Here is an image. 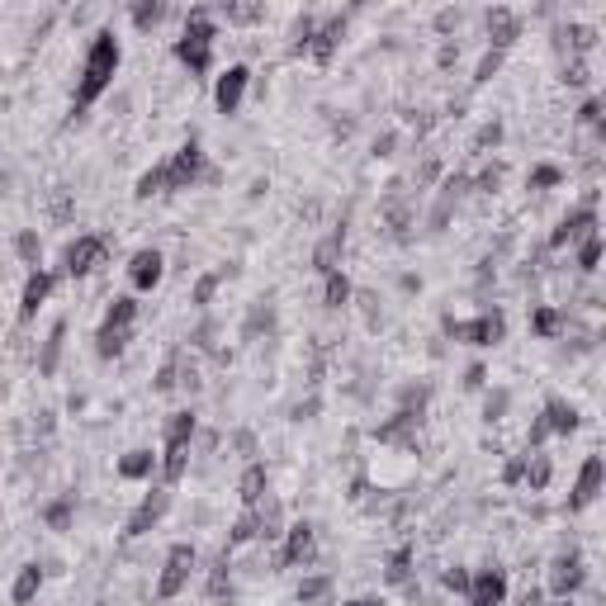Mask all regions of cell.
I'll return each instance as SVG.
<instances>
[{
    "instance_id": "obj_15",
    "label": "cell",
    "mask_w": 606,
    "mask_h": 606,
    "mask_svg": "<svg viewBox=\"0 0 606 606\" xmlns=\"http://www.w3.org/2000/svg\"><path fill=\"white\" fill-rule=\"evenodd\" d=\"M602 479H606L602 455H588V460H583V469H578V483H573V493H569V512H583V507H592V502H597V493H602Z\"/></svg>"
},
{
    "instance_id": "obj_27",
    "label": "cell",
    "mask_w": 606,
    "mask_h": 606,
    "mask_svg": "<svg viewBox=\"0 0 606 606\" xmlns=\"http://www.w3.org/2000/svg\"><path fill=\"white\" fill-rule=\"evenodd\" d=\"M322 294H327V308H346L351 303V280L341 270H327L322 275Z\"/></svg>"
},
{
    "instance_id": "obj_9",
    "label": "cell",
    "mask_w": 606,
    "mask_h": 606,
    "mask_svg": "<svg viewBox=\"0 0 606 606\" xmlns=\"http://www.w3.org/2000/svg\"><path fill=\"white\" fill-rule=\"evenodd\" d=\"M446 332L455 341H469V346H498L502 332H507V322H502V313H479L474 322L446 318Z\"/></svg>"
},
{
    "instance_id": "obj_36",
    "label": "cell",
    "mask_w": 606,
    "mask_h": 606,
    "mask_svg": "<svg viewBox=\"0 0 606 606\" xmlns=\"http://www.w3.org/2000/svg\"><path fill=\"white\" fill-rule=\"evenodd\" d=\"M327 592H332V578H308V583L299 588V602H303V606H308V602H322Z\"/></svg>"
},
{
    "instance_id": "obj_22",
    "label": "cell",
    "mask_w": 606,
    "mask_h": 606,
    "mask_svg": "<svg viewBox=\"0 0 606 606\" xmlns=\"http://www.w3.org/2000/svg\"><path fill=\"white\" fill-rule=\"evenodd\" d=\"M38 588H43V569H38V564H24V569L15 573V588H10V597H15V606H34Z\"/></svg>"
},
{
    "instance_id": "obj_41",
    "label": "cell",
    "mask_w": 606,
    "mask_h": 606,
    "mask_svg": "<svg viewBox=\"0 0 606 606\" xmlns=\"http://www.w3.org/2000/svg\"><path fill=\"white\" fill-rule=\"evenodd\" d=\"M578 119H583V124H592V128H597V124H602V100H588V105L578 109Z\"/></svg>"
},
{
    "instance_id": "obj_21",
    "label": "cell",
    "mask_w": 606,
    "mask_h": 606,
    "mask_svg": "<svg viewBox=\"0 0 606 606\" xmlns=\"http://www.w3.org/2000/svg\"><path fill=\"white\" fill-rule=\"evenodd\" d=\"M114 469H119V479H128V483L152 479V474H157V455H152V450H128Z\"/></svg>"
},
{
    "instance_id": "obj_6",
    "label": "cell",
    "mask_w": 606,
    "mask_h": 606,
    "mask_svg": "<svg viewBox=\"0 0 606 606\" xmlns=\"http://www.w3.org/2000/svg\"><path fill=\"white\" fill-rule=\"evenodd\" d=\"M195 564H199L195 545H171V550H166V564H161V578H157V597H161V602H171V597L185 592Z\"/></svg>"
},
{
    "instance_id": "obj_39",
    "label": "cell",
    "mask_w": 606,
    "mask_h": 606,
    "mask_svg": "<svg viewBox=\"0 0 606 606\" xmlns=\"http://www.w3.org/2000/svg\"><path fill=\"white\" fill-rule=\"evenodd\" d=\"M569 38H573V48H578V53H588L592 43H597V34H592V29H583V24H573Z\"/></svg>"
},
{
    "instance_id": "obj_31",
    "label": "cell",
    "mask_w": 606,
    "mask_h": 606,
    "mask_svg": "<svg viewBox=\"0 0 606 606\" xmlns=\"http://www.w3.org/2000/svg\"><path fill=\"white\" fill-rule=\"evenodd\" d=\"M161 190H166V171H161V166L143 171V176H138V185H133V195H138V199H152V195H161Z\"/></svg>"
},
{
    "instance_id": "obj_24",
    "label": "cell",
    "mask_w": 606,
    "mask_h": 606,
    "mask_svg": "<svg viewBox=\"0 0 606 606\" xmlns=\"http://www.w3.org/2000/svg\"><path fill=\"white\" fill-rule=\"evenodd\" d=\"M242 502L247 507H261V498H266V464H247V474H242Z\"/></svg>"
},
{
    "instance_id": "obj_29",
    "label": "cell",
    "mask_w": 606,
    "mask_h": 606,
    "mask_svg": "<svg viewBox=\"0 0 606 606\" xmlns=\"http://www.w3.org/2000/svg\"><path fill=\"white\" fill-rule=\"evenodd\" d=\"M72 512H76V493H62L57 502L43 507V521H48L53 531H67V526H72Z\"/></svg>"
},
{
    "instance_id": "obj_46",
    "label": "cell",
    "mask_w": 606,
    "mask_h": 606,
    "mask_svg": "<svg viewBox=\"0 0 606 606\" xmlns=\"http://www.w3.org/2000/svg\"><path fill=\"white\" fill-rule=\"evenodd\" d=\"M554 606H573V597H554Z\"/></svg>"
},
{
    "instance_id": "obj_4",
    "label": "cell",
    "mask_w": 606,
    "mask_h": 606,
    "mask_svg": "<svg viewBox=\"0 0 606 606\" xmlns=\"http://www.w3.org/2000/svg\"><path fill=\"white\" fill-rule=\"evenodd\" d=\"M133 322H138V299H133V294H119V299L109 303L100 332H95V356L100 360L124 356L128 341H133Z\"/></svg>"
},
{
    "instance_id": "obj_32",
    "label": "cell",
    "mask_w": 606,
    "mask_h": 606,
    "mask_svg": "<svg viewBox=\"0 0 606 606\" xmlns=\"http://www.w3.org/2000/svg\"><path fill=\"white\" fill-rule=\"evenodd\" d=\"M15 251H19V256H24V261H29V266L38 270V256H43V242H38V232H34V228H24V232H19V237H15Z\"/></svg>"
},
{
    "instance_id": "obj_40",
    "label": "cell",
    "mask_w": 606,
    "mask_h": 606,
    "mask_svg": "<svg viewBox=\"0 0 606 606\" xmlns=\"http://www.w3.org/2000/svg\"><path fill=\"white\" fill-rule=\"evenodd\" d=\"M450 592H469V573L464 569H446V578H441Z\"/></svg>"
},
{
    "instance_id": "obj_30",
    "label": "cell",
    "mask_w": 606,
    "mask_h": 606,
    "mask_svg": "<svg viewBox=\"0 0 606 606\" xmlns=\"http://www.w3.org/2000/svg\"><path fill=\"white\" fill-rule=\"evenodd\" d=\"M597 266H602V228L588 232V237L578 242V270H583V275H592Z\"/></svg>"
},
{
    "instance_id": "obj_26",
    "label": "cell",
    "mask_w": 606,
    "mask_h": 606,
    "mask_svg": "<svg viewBox=\"0 0 606 606\" xmlns=\"http://www.w3.org/2000/svg\"><path fill=\"white\" fill-rule=\"evenodd\" d=\"M62 341H67V322H57L53 332H48V341H43V356H38V370L43 375H53L57 360H62Z\"/></svg>"
},
{
    "instance_id": "obj_10",
    "label": "cell",
    "mask_w": 606,
    "mask_h": 606,
    "mask_svg": "<svg viewBox=\"0 0 606 606\" xmlns=\"http://www.w3.org/2000/svg\"><path fill=\"white\" fill-rule=\"evenodd\" d=\"M166 507H171V488L161 483V488H152V493H147V498L133 507V517L124 521V540H138V535H147L161 517H166Z\"/></svg>"
},
{
    "instance_id": "obj_1",
    "label": "cell",
    "mask_w": 606,
    "mask_h": 606,
    "mask_svg": "<svg viewBox=\"0 0 606 606\" xmlns=\"http://www.w3.org/2000/svg\"><path fill=\"white\" fill-rule=\"evenodd\" d=\"M119 62H124V48H119V38L114 29H100V34L90 38L86 57H81V76H76V95H72V119H81L109 86H114V76H119Z\"/></svg>"
},
{
    "instance_id": "obj_16",
    "label": "cell",
    "mask_w": 606,
    "mask_h": 606,
    "mask_svg": "<svg viewBox=\"0 0 606 606\" xmlns=\"http://www.w3.org/2000/svg\"><path fill=\"white\" fill-rule=\"evenodd\" d=\"M469 606H502L507 602V573L502 569H479L469 578Z\"/></svg>"
},
{
    "instance_id": "obj_42",
    "label": "cell",
    "mask_w": 606,
    "mask_h": 606,
    "mask_svg": "<svg viewBox=\"0 0 606 606\" xmlns=\"http://www.w3.org/2000/svg\"><path fill=\"white\" fill-rule=\"evenodd\" d=\"M502 479H507V483H521V479H526V455L507 464V469H502Z\"/></svg>"
},
{
    "instance_id": "obj_37",
    "label": "cell",
    "mask_w": 606,
    "mask_h": 606,
    "mask_svg": "<svg viewBox=\"0 0 606 606\" xmlns=\"http://www.w3.org/2000/svg\"><path fill=\"white\" fill-rule=\"evenodd\" d=\"M498 67H502V53H483V62H479V72H474V81H493L498 76Z\"/></svg>"
},
{
    "instance_id": "obj_3",
    "label": "cell",
    "mask_w": 606,
    "mask_h": 606,
    "mask_svg": "<svg viewBox=\"0 0 606 606\" xmlns=\"http://www.w3.org/2000/svg\"><path fill=\"white\" fill-rule=\"evenodd\" d=\"M190 446H195V412L180 408L166 417V450H161L157 460V474L166 488H176L180 474H185V464H190Z\"/></svg>"
},
{
    "instance_id": "obj_43",
    "label": "cell",
    "mask_w": 606,
    "mask_h": 606,
    "mask_svg": "<svg viewBox=\"0 0 606 606\" xmlns=\"http://www.w3.org/2000/svg\"><path fill=\"white\" fill-rule=\"evenodd\" d=\"M564 81H569V86H583V81H588V62H573L569 72H564Z\"/></svg>"
},
{
    "instance_id": "obj_2",
    "label": "cell",
    "mask_w": 606,
    "mask_h": 606,
    "mask_svg": "<svg viewBox=\"0 0 606 606\" xmlns=\"http://www.w3.org/2000/svg\"><path fill=\"white\" fill-rule=\"evenodd\" d=\"M214 38H218L214 10H190V19H185V29L176 38V57L190 67V76H204L214 67Z\"/></svg>"
},
{
    "instance_id": "obj_12",
    "label": "cell",
    "mask_w": 606,
    "mask_h": 606,
    "mask_svg": "<svg viewBox=\"0 0 606 606\" xmlns=\"http://www.w3.org/2000/svg\"><path fill=\"white\" fill-rule=\"evenodd\" d=\"M583 583H588V569H583V554H559V559H554L550 564V583H545V588H550V597H573V592L583 588Z\"/></svg>"
},
{
    "instance_id": "obj_34",
    "label": "cell",
    "mask_w": 606,
    "mask_h": 606,
    "mask_svg": "<svg viewBox=\"0 0 606 606\" xmlns=\"http://www.w3.org/2000/svg\"><path fill=\"white\" fill-rule=\"evenodd\" d=\"M161 19H166V5H133V24H138V29H152Z\"/></svg>"
},
{
    "instance_id": "obj_25",
    "label": "cell",
    "mask_w": 606,
    "mask_h": 606,
    "mask_svg": "<svg viewBox=\"0 0 606 606\" xmlns=\"http://www.w3.org/2000/svg\"><path fill=\"white\" fill-rule=\"evenodd\" d=\"M550 474H554L550 455H540V450H526V479H521V483H531L535 493H540V488H550Z\"/></svg>"
},
{
    "instance_id": "obj_35",
    "label": "cell",
    "mask_w": 606,
    "mask_h": 606,
    "mask_svg": "<svg viewBox=\"0 0 606 606\" xmlns=\"http://www.w3.org/2000/svg\"><path fill=\"white\" fill-rule=\"evenodd\" d=\"M559 180H564L559 166H535V171H531V190H554Z\"/></svg>"
},
{
    "instance_id": "obj_18",
    "label": "cell",
    "mask_w": 606,
    "mask_h": 606,
    "mask_svg": "<svg viewBox=\"0 0 606 606\" xmlns=\"http://www.w3.org/2000/svg\"><path fill=\"white\" fill-rule=\"evenodd\" d=\"M341 29H346V19H327V24H313V34L303 38L299 48H294V53H308V57H318V62H327V57H332V48H337V38H341Z\"/></svg>"
},
{
    "instance_id": "obj_45",
    "label": "cell",
    "mask_w": 606,
    "mask_h": 606,
    "mask_svg": "<svg viewBox=\"0 0 606 606\" xmlns=\"http://www.w3.org/2000/svg\"><path fill=\"white\" fill-rule=\"evenodd\" d=\"M346 606H379V602H370V597H360V602H346Z\"/></svg>"
},
{
    "instance_id": "obj_19",
    "label": "cell",
    "mask_w": 606,
    "mask_h": 606,
    "mask_svg": "<svg viewBox=\"0 0 606 606\" xmlns=\"http://www.w3.org/2000/svg\"><path fill=\"white\" fill-rule=\"evenodd\" d=\"M535 422H540V431H545V436H569V431H578V408H573V403H564V398H550V403H545V412H540Z\"/></svg>"
},
{
    "instance_id": "obj_13",
    "label": "cell",
    "mask_w": 606,
    "mask_h": 606,
    "mask_svg": "<svg viewBox=\"0 0 606 606\" xmlns=\"http://www.w3.org/2000/svg\"><path fill=\"white\" fill-rule=\"evenodd\" d=\"M313 550H318V535L308 521H294L285 531V550H280V569H299V564H313Z\"/></svg>"
},
{
    "instance_id": "obj_44",
    "label": "cell",
    "mask_w": 606,
    "mask_h": 606,
    "mask_svg": "<svg viewBox=\"0 0 606 606\" xmlns=\"http://www.w3.org/2000/svg\"><path fill=\"white\" fill-rule=\"evenodd\" d=\"M540 602H545V592H540V588H526V592H521V606H540Z\"/></svg>"
},
{
    "instance_id": "obj_28",
    "label": "cell",
    "mask_w": 606,
    "mask_h": 606,
    "mask_svg": "<svg viewBox=\"0 0 606 606\" xmlns=\"http://www.w3.org/2000/svg\"><path fill=\"white\" fill-rule=\"evenodd\" d=\"M531 332H535V337H545V341H554L559 332H564V313H559V308H535V313H531Z\"/></svg>"
},
{
    "instance_id": "obj_8",
    "label": "cell",
    "mask_w": 606,
    "mask_h": 606,
    "mask_svg": "<svg viewBox=\"0 0 606 606\" xmlns=\"http://www.w3.org/2000/svg\"><path fill=\"white\" fill-rule=\"evenodd\" d=\"M588 232H597V199H583L573 214H564L559 218V228L550 232V251H564V247H578Z\"/></svg>"
},
{
    "instance_id": "obj_11",
    "label": "cell",
    "mask_w": 606,
    "mask_h": 606,
    "mask_svg": "<svg viewBox=\"0 0 606 606\" xmlns=\"http://www.w3.org/2000/svg\"><path fill=\"white\" fill-rule=\"evenodd\" d=\"M247 86H251V67L232 62L228 72L218 76V86H214V105H218V114H237V109H242V100H247Z\"/></svg>"
},
{
    "instance_id": "obj_23",
    "label": "cell",
    "mask_w": 606,
    "mask_h": 606,
    "mask_svg": "<svg viewBox=\"0 0 606 606\" xmlns=\"http://www.w3.org/2000/svg\"><path fill=\"white\" fill-rule=\"evenodd\" d=\"M341 247H346V228H332V232H327V242H322V247L313 251V266H318L322 275H327V270H337Z\"/></svg>"
},
{
    "instance_id": "obj_14",
    "label": "cell",
    "mask_w": 606,
    "mask_h": 606,
    "mask_svg": "<svg viewBox=\"0 0 606 606\" xmlns=\"http://www.w3.org/2000/svg\"><path fill=\"white\" fill-rule=\"evenodd\" d=\"M53 289H57V270H29L24 294H19V322H34L38 308L53 299Z\"/></svg>"
},
{
    "instance_id": "obj_17",
    "label": "cell",
    "mask_w": 606,
    "mask_h": 606,
    "mask_svg": "<svg viewBox=\"0 0 606 606\" xmlns=\"http://www.w3.org/2000/svg\"><path fill=\"white\" fill-rule=\"evenodd\" d=\"M161 275H166V261H161V251L157 247H143V251H133V261H128V285L133 289H157L161 285Z\"/></svg>"
},
{
    "instance_id": "obj_7",
    "label": "cell",
    "mask_w": 606,
    "mask_h": 606,
    "mask_svg": "<svg viewBox=\"0 0 606 606\" xmlns=\"http://www.w3.org/2000/svg\"><path fill=\"white\" fill-rule=\"evenodd\" d=\"M109 261V237H100V232H90V237H76L72 247H67V275L72 280H86V275H95V270Z\"/></svg>"
},
{
    "instance_id": "obj_20",
    "label": "cell",
    "mask_w": 606,
    "mask_h": 606,
    "mask_svg": "<svg viewBox=\"0 0 606 606\" xmlns=\"http://www.w3.org/2000/svg\"><path fill=\"white\" fill-rule=\"evenodd\" d=\"M517 34H521V19L512 15V10H488V38H493V53H507L512 43H517Z\"/></svg>"
},
{
    "instance_id": "obj_33",
    "label": "cell",
    "mask_w": 606,
    "mask_h": 606,
    "mask_svg": "<svg viewBox=\"0 0 606 606\" xmlns=\"http://www.w3.org/2000/svg\"><path fill=\"white\" fill-rule=\"evenodd\" d=\"M408 569H412V550H398V554L389 559L384 578H389V583H408Z\"/></svg>"
},
{
    "instance_id": "obj_5",
    "label": "cell",
    "mask_w": 606,
    "mask_h": 606,
    "mask_svg": "<svg viewBox=\"0 0 606 606\" xmlns=\"http://www.w3.org/2000/svg\"><path fill=\"white\" fill-rule=\"evenodd\" d=\"M161 171H166V190H195L199 180H204V185H214V180H218V171L209 166V157H204L199 138L180 143L171 157L161 161Z\"/></svg>"
},
{
    "instance_id": "obj_38",
    "label": "cell",
    "mask_w": 606,
    "mask_h": 606,
    "mask_svg": "<svg viewBox=\"0 0 606 606\" xmlns=\"http://www.w3.org/2000/svg\"><path fill=\"white\" fill-rule=\"evenodd\" d=\"M218 280H223V275H204V280H199V285H195V303H199V308H204V303L214 299V289H218Z\"/></svg>"
}]
</instances>
